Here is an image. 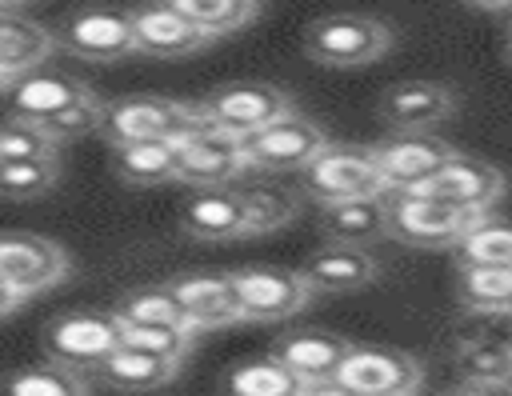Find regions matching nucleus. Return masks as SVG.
<instances>
[{
	"label": "nucleus",
	"instance_id": "f257e3e1",
	"mask_svg": "<svg viewBox=\"0 0 512 396\" xmlns=\"http://www.w3.org/2000/svg\"><path fill=\"white\" fill-rule=\"evenodd\" d=\"M396 44L392 28L368 12H328L304 28V56L320 68H368Z\"/></svg>",
	"mask_w": 512,
	"mask_h": 396
},
{
	"label": "nucleus",
	"instance_id": "f03ea898",
	"mask_svg": "<svg viewBox=\"0 0 512 396\" xmlns=\"http://www.w3.org/2000/svg\"><path fill=\"white\" fill-rule=\"evenodd\" d=\"M384 212H388V236L400 244H412V248H456L464 240V232L480 216H488V212L456 208L448 200L400 192V188L384 192Z\"/></svg>",
	"mask_w": 512,
	"mask_h": 396
},
{
	"label": "nucleus",
	"instance_id": "7ed1b4c3",
	"mask_svg": "<svg viewBox=\"0 0 512 396\" xmlns=\"http://www.w3.org/2000/svg\"><path fill=\"white\" fill-rule=\"evenodd\" d=\"M200 124H204V112L196 108V100L188 104V100H172V96H120V100L104 104L100 136L112 148H120L132 140H172Z\"/></svg>",
	"mask_w": 512,
	"mask_h": 396
},
{
	"label": "nucleus",
	"instance_id": "20e7f679",
	"mask_svg": "<svg viewBox=\"0 0 512 396\" xmlns=\"http://www.w3.org/2000/svg\"><path fill=\"white\" fill-rule=\"evenodd\" d=\"M300 184L316 204L356 200V196H384V176L372 160V148L364 144H324L304 168Z\"/></svg>",
	"mask_w": 512,
	"mask_h": 396
},
{
	"label": "nucleus",
	"instance_id": "39448f33",
	"mask_svg": "<svg viewBox=\"0 0 512 396\" xmlns=\"http://www.w3.org/2000/svg\"><path fill=\"white\" fill-rule=\"evenodd\" d=\"M232 288H236V304L240 316L252 324H268V320H292L312 304V288L296 268H276V264H248L228 272Z\"/></svg>",
	"mask_w": 512,
	"mask_h": 396
},
{
	"label": "nucleus",
	"instance_id": "423d86ee",
	"mask_svg": "<svg viewBox=\"0 0 512 396\" xmlns=\"http://www.w3.org/2000/svg\"><path fill=\"white\" fill-rule=\"evenodd\" d=\"M196 108L204 112V120H212L216 128H228L236 136H248L280 116H288L296 104L284 88L264 84V80H232L212 88L208 96L196 100Z\"/></svg>",
	"mask_w": 512,
	"mask_h": 396
},
{
	"label": "nucleus",
	"instance_id": "0eeeda50",
	"mask_svg": "<svg viewBox=\"0 0 512 396\" xmlns=\"http://www.w3.org/2000/svg\"><path fill=\"white\" fill-rule=\"evenodd\" d=\"M244 144V164L256 168V172H292V168H304L324 144H328V132L300 116L296 108L248 136H240Z\"/></svg>",
	"mask_w": 512,
	"mask_h": 396
},
{
	"label": "nucleus",
	"instance_id": "6e6552de",
	"mask_svg": "<svg viewBox=\"0 0 512 396\" xmlns=\"http://www.w3.org/2000/svg\"><path fill=\"white\" fill-rule=\"evenodd\" d=\"M120 340H124V328L116 312H64L44 328L48 360H60L76 372H92L108 352L120 348Z\"/></svg>",
	"mask_w": 512,
	"mask_h": 396
},
{
	"label": "nucleus",
	"instance_id": "1a4fd4ad",
	"mask_svg": "<svg viewBox=\"0 0 512 396\" xmlns=\"http://www.w3.org/2000/svg\"><path fill=\"white\" fill-rule=\"evenodd\" d=\"M336 380L356 396H412L424 384V364L404 348L352 344Z\"/></svg>",
	"mask_w": 512,
	"mask_h": 396
},
{
	"label": "nucleus",
	"instance_id": "9d476101",
	"mask_svg": "<svg viewBox=\"0 0 512 396\" xmlns=\"http://www.w3.org/2000/svg\"><path fill=\"white\" fill-rule=\"evenodd\" d=\"M240 172H248L244 164V144L236 132L216 128L212 120H204L200 128L180 136V164H176V180L188 188H228Z\"/></svg>",
	"mask_w": 512,
	"mask_h": 396
},
{
	"label": "nucleus",
	"instance_id": "9b49d317",
	"mask_svg": "<svg viewBox=\"0 0 512 396\" xmlns=\"http://www.w3.org/2000/svg\"><path fill=\"white\" fill-rule=\"evenodd\" d=\"M68 272L72 260L56 240L36 232H0V280L24 300L56 288L60 280H68Z\"/></svg>",
	"mask_w": 512,
	"mask_h": 396
},
{
	"label": "nucleus",
	"instance_id": "f8f14e48",
	"mask_svg": "<svg viewBox=\"0 0 512 396\" xmlns=\"http://www.w3.org/2000/svg\"><path fill=\"white\" fill-rule=\"evenodd\" d=\"M56 44L88 64H116L136 52L132 16L116 8H80L56 28Z\"/></svg>",
	"mask_w": 512,
	"mask_h": 396
},
{
	"label": "nucleus",
	"instance_id": "ddd939ff",
	"mask_svg": "<svg viewBox=\"0 0 512 396\" xmlns=\"http://www.w3.org/2000/svg\"><path fill=\"white\" fill-rule=\"evenodd\" d=\"M508 188V176L480 160V156H464V152H452L424 184L416 188H400V192H420V196H436V200H448L456 208H472V212H488Z\"/></svg>",
	"mask_w": 512,
	"mask_h": 396
},
{
	"label": "nucleus",
	"instance_id": "4468645a",
	"mask_svg": "<svg viewBox=\"0 0 512 396\" xmlns=\"http://www.w3.org/2000/svg\"><path fill=\"white\" fill-rule=\"evenodd\" d=\"M456 88L440 84V80H404L384 88L376 116L392 128V132H432L444 120L456 116Z\"/></svg>",
	"mask_w": 512,
	"mask_h": 396
},
{
	"label": "nucleus",
	"instance_id": "2eb2a0df",
	"mask_svg": "<svg viewBox=\"0 0 512 396\" xmlns=\"http://www.w3.org/2000/svg\"><path fill=\"white\" fill-rule=\"evenodd\" d=\"M456 148L436 132H392L372 144V160L384 176V188H416L424 184Z\"/></svg>",
	"mask_w": 512,
	"mask_h": 396
},
{
	"label": "nucleus",
	"instance_id": "dca6fc26",
	"mask_svg": "<svg viewBox=\"0 0 512 396\" xmlns=\"http://www.w3.org/2000/svg\"><path fill=\"white\" fill-rule=\"evenodd\" d=\"M168 288H172L176 304L184 308V320L196 336L244 320L228 272H184V276L168 280Z\"/></svg>",
	"mask_w": 512,
	"mask_h": 396
},
{
	"label": "nucleus",
	"instance_id": "f3484780",
	"mask_svg": "<svg viewBox=\"0 0 512 396\" xmlns=\"http://www.w3.org/2000/svg\"><path fill=\"white\" fill-rule=\"evenodd\" d=\"M128 16H132L136 52L156 56V60H180V56H192V52L212 44V36L200 32L188 16H180L168 0L164 4H144V8H136Z\"/></svg>",
	"mask_w": 512,
	"mask_h": 396
},
{
	"label": "nucleus",
	"instance_id": "a211bd4d",
	"mask_svg": "<svg viewBox=\"0 0 512 396\" xmlns=\"http://www.w3.org/2000/svg\"><path fill=\"white\" fill-rule=\"evenodd\" d=\"M348 348H352V340H344L336 332H324V328H288L272 340V356L288 372H296L304 384L336 380Z\"/></svg>",
	"mask_w": 512,
	"mask_h": 396
},
{
	"label": "nucleus",
	"instance_id": "6ab92c4d",
	"mask_svg": "<svg viewBox=\"0 0 512 396\" xmlns=\"http://www.w3.org/2000/svg\"><path fill=\"white\" fill-rule=\"evenodd\" d=\"M300 276L308 280L312 292H332V296L336 292H360V288L376 284L380 260L360 244H332L328 240L324 248H316L304 260Z\"/></svg>",
	"mask_w": 512,
	"mask_h": 396
},
{
	"label": "nucleus",
	"instance_id": "aec40b11",
	"mask_svg": "<svg viewBox=\"0 0 512 396\" xmlns=\"http://www.w3.org/2000/svg\"><path fill=\"white\" fill-rule=\"evenodd\" d=\"M180 232L188 240L220 244L244 236V192L228 188H196L180 208Z\"/></svg>",
	"mask_w": 512,
	"mask_h": 396
},
{
	"label": "nucleus",
	"instance_id": "412c9836",
	"mask_svg": "<svg viewBox=\"0 0 512 396\" xmlns=\"http://www.w3.org/2000/svg\"><path fill=\"white\" fill-rule=\"evenodd\" d=\"M92 88L88 84H80L76 76H68V72H52V68H32V72H24V76H16L12 84H8V96H12V116H24V120H36V124H44L48 116H56V112H64L68 104H76V100H84Z\"/></svg>",
	"mask_w": 512,
	"mask_h": 396
},
{
	"label": "nucleus",
	"instance_id": "4be33fe9",
	"mask_svg": "<svg viewBox=\"0 0 512 396\" xmlns=\"http://www.w3.org/2000/svg\"><path fill=\"white\" fill-rule=\"evenodd\" d=\"M320 232H324L332 244H360V248H372L376 240L388 236L384 196H356V200L320 204Z\"/></svg>",
	"mask_w": 512,
	"mask_h": 396
},
{
	"label": "nucleus",
	"instance_id": "5701e85b",
	"mask_svg": "<svg viewBox=\"0 0 512 396\" xmlns=\"http://www.w3.org/2000/svg\"><path fill=\"white\" fill-rule=\"evenodd\" d=\"M92 376L108 388H120V392H152V388H164L180 376V360H168V356H152V352H140V348H128L120 344L116 352H108Z\"/></svg>",
	"mask_w": 512,
	"mask_h": 396
},
{
	"label": "nucleus",
	"instance_id": "b1692460",
	"mask_svg": "<svg viewBox=\"0 0 512 396\" xmlns=\"http://www.w3.org/2000/svg\"><path fill=\"white\" fill-rule=\"evenodd\" d=\"M56 32L28 20V16H16V12H0V68L16 80L32 68H40L52 52H56Z\"/></svg>",
	"mask_w": 512,
	"mask_h": 396
},
{
	"label": "nucleus",
	"instance_id": "393cba45",
	"mask_svg": "<svg viewBox=\"0 0 512 396\" xmlns=\"http://www.w3.org/2000/svg\"><path fill=\"white\" fill-rule=\"evenodd\" d=\"M112 168L124 184H136V188H156V184H168L176 180V164H180V136L172 140H132V144H120L112 148Z\"/></svg>",
	"mask_w": 512,
	"mask_h": 396
},
{
	"label": "nucleus",
	"instance_id": "a878e982",
	"mask_svg": "<svg viewBox=\"0 0 512 396\" xmlns=\"http://www.w3.org/2000/svg\"><path fill=\"white\" fill-rule=\"evenodd\" d=\"M456 304L480 316H512V264H456Z\"/></svg>",
	"mask_w": 512,
	"mask_h": 396
},
{
	"label": "nucleus",
	"instance_id": "bb28decb",
	"mask_svg": "<svg viewBox=\"0 0 512 396\" xmlns=\"http://www.w3.org/2000/svg\"><path fill=\"white\" fill-rule=\"evenodd\" d=\"M304 380L296 372H288L272 352L236 364L224 376V396H304Z\"/></svg>",
	"mask_w": 512,
	"mask_h": 396
},
{
	"label": "nucleus",
	"instance_id": "cd10ccee",
	"mask_svg": "<svg viewBox=\"0 0 512 396\" xmlns=\"http://www.w3.org/2000/svg\"><path fill=\"white\" fill-rule=\"evenodd\" d=\"M4 396H92L84 372L60 364V360H40L24 364L4 380Z\"/></svg>",
	"mask_w": 512,
	"mask_h": 396
},
{
	"label": "nucleus",
	"instance_id": "c85d7f7f",
	"mask_svg": "<svg viewBox=\"0 0 512 396\" xmlns=\"http://www.w3.org/2000/svg\"><path fill=\"white\" fill-rule=\"evenodd\" d=\"M452 368L460 380L476 384H504L512 380V348L508 340H488V336H468L452 352Z\"/></svg>",
	"mask_w": 512,
	"mask_h": 396
},
{
	"label": "nucleus",
	"instance_id": "c756f323",
	"mask_svg": "<svg viewBox=\"0 0 512 396\" xmlns=\"http://www.w3.org/2000/svg\"><path fill=\"white\" fill-rule=\"evenodd\" d=\"M168 4L212 40L240 32L260 16V0H168Z\"/></svg>",
	"mask_w": 512,
	"mask_h": 396
},
{
	"label": "nucleus",
	"instance_id": "7c9ffc66",
	"mask_svg": "<svg viewBox=\"0 0 512 396\" xmlns=\"http://www.w3.org/2000/svg\"><path fill=\"white\" fill-rule=\"evenodd\" d=\"M60 180V156L36 160H0V196L4 200H40Z\"/></svg>",
	"mask_w": 512,
	"mask_h": 396
},
{
	"label": "nucleus",
	"instance_id": "2f4dec72",
	"mask_svg": "<svg viewBox=\"0 0 512 396\" xmlns=\"http://www.w3.org/2000/svg\"><path fill=\"white\" fill-rule=\"evenodd\" d=\"M116 320L120 324H188L184 308L176 304L168 284H148V288H132L116 300Z\"/></svg>",
	"mask_w": 512,
	"mask_h": 396
},
{
	"label": "nucleus",
	"instance_id": "473e14b6",
	"mask_svg": "<svg viewBox=\"0 0 512 396\" xmlns=\"http://www.w3.org/2000/svg\"><path fill=\"white\" fill-rule=\"evenodd\" d=\"M456 264H512V224L480 216L456 244Z\"/></svg>",
	"mask_w": 512,
	"mask_h": 396
},
{
	"label": "nucleus",
	"instance_id": "72a5a7b5",
	"mask_svg": "<svg viewBox=\"0 0 512 396\" xmlns=\"http://www.w3.org/2000/svg\"><path fill=\"white\" fill-rule=\"evenodd\" d=\"M296 212H300V200L288 188H248L244 192V236H268L292 224Z\"/></svg>",
	"mask_w": 512,
	"mask_h": 396
},
{
	"label": "nucleus",
	"instance_id": "f704fd0d",
	"mask_svg": "<svg viewBox=\"0 0 512 396\" xmlns=\"http://www.w3.org/2000/svg\"><path fill=\"white\" fill-rule=\"evenodd\" d=\"M120 328H124L120 344L152 352V356H168V360H180V364L196 344V332L188 324H120Z\"/></svg>",
	"mask_w": 512,
	"mask_h": 396
},
{
	"label": "nucleus",
	"instance_id": "c9c22d12",
	"mask_svg": "<svg viewBox=\"0 0 512 396\" xmlns=\"http://www.w3.org/2000/svg\"><path fill=\"white\" fill-rule=\"evenodd\" d=\"M36 156H60V144L44 132V124L24 116L0 120V160H36Z\"/></svg>",
	"mask_w": 512,
	"mask_h": 396
},
{
	"label": "nucleus",
	"instance_id": "e433bc0d",
	"mask_svg": "<svg viewBox=\"0 0 512 396\" xmlns=\"http://www.w3.org/2000/svg\"><path fill=\"white\" fill-rule=\"evenodd\" d=\"M100 120H104V100H100L96 92H88L84 100H76V104H68L64 112L48 116V120H44V132H48L56 144H64V140H80V136L100 132Z\"/></svg>",
	"mask_w": 512,
	"mask_h": 396
},
{
	"label": "nucleus",
	"instance_id": "4c0bfd02",
	"mask_svg": "<svg viewBox=\"0 0 512 396\" xmlns=\"http://www.w3.org/2000/svg\"><path fill=\"white\" fill-rule=\"evenodd\" d=\"M440 396H512V380H504V384H476V380H460V384L444 388Z\"/></svg>",
	"mask_w": 512,
	"mask_h": 396
},
{
	"label": "nucleus",
	"instance_id": "58836bf2",
	"mask_svg": "<svg viewBox=\"0 0 512 396\" xmlns=\"http://www.w3.org/2000/svg\"><path fill=\"white\" fill-rule=\"evenodd\" d=\"M304 396H356L352 388H344L340 380H324V384H308Z\"/></svg>",
	"mask_w": 512,
	"mask_h": 396
},
{
	"label": "nucleus",
	"instance_id": "ea45409f",
	"mask_svg": "<svg viewBox=\"0 0 512 396\" xmlns=\"http://www.w3.org/2000/svg\"><path fill=\"white\" fill-rule=\"evenodd\" d=\"M20 304H24V296H20L16 288H8V284L0 280V320H4V316H12V312H16Z\"/></svg>",
	"mask_w": 512,
	"mask_h": 396
},
{
	"label": "nucleus",
	"instance_id": "a19ab883",
	"mask_svg": "<svg viewBox=\"0 0 512 396\" xmlns=\"http://www.w3.org/2000/svg\"><path fill=\"white\" fill-rule=\"evenodd\" d=\"M460 4H468V8H476V12H496V16L512 12V0H460Z\"/></svg>",
	"mask_w": 512,
	"mask_h": 396
},
{
	"label": "nucleus",
	"instance_id": "79ce46f5",
	"mask_svg": "<svg viewBox=\"0 0 512 396\" xmlns=\"http://www.w3.org/2000/svg\"><path fill=\"white\" fill-rule=\"evenodd\" d=\"M24 4H36V0H0V12H12V8H24Z\"/></svg>",
	"mask_w": 512,
	"mask_h": 396
},
{
	"label": "nucleus",
	"instance_id": "37998d69",
	"mask_svg": "<svg viewBox=\"0 0 512 396\" xmlns=\"http://www.w3.org/2000/svg\"><path fill=\"white\" fill-rule=\"evenodd\" d=\"M8 84H12V76H8L4 68H0V92H8Z\"/></svg>",
	"mask_w": 512,
	"mask_h": 396
},
{
	"label": "nucleus",
	"instance_id": "c03bdc74",
	"mask_svg": "<svg viewBox=\"0 0 512 396\" xmlns=\"http://www.w3.org/2000/svg\"><path fill=\"white\" fill-rule=\"evenodd\" d=\"M504 56H508V64H512V32L504 36Z\"/></svg>",
	"mask_w": 512,
	"mask_h": 396
},
{
	"label": "nucleus",
	"instance_id": "a18cd8bd",
	"mask_svg": "<svg viewBox=\"0 0 512 396\" xmlns=\"http://www.w3.org/2000/svg\"><path fill=\"white\" fill-rule=\"evenodd\" d=\"M508 348H512V332H508Z\"/></svg>",
	"mask_w": 512,
	"mask_h": 396
},
{
	"label": "nucleus",
	"instance_id": "49530a36",
	"mask_svg": "<svg viewBox=\"0 0 512 396\" xmlns=\"http://www.w3.org/2000/svg\"><path fill=\"white\" fill-rule=\"evenodd\" d=\"M412 396H420V392H412Z\"/></svg>",
	"mask_w": 512,
	"mask_h": 396
}]
</instances>
